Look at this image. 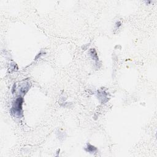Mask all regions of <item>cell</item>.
I'll return each instance as SVG.
<instances>
[{
    "mask_svg": "<svg viewBox=\"0 0 157 157\" xmlns=\"http://www.w3.org/2000/svg\"><path fill=\"white\" fill-rule=\"evenodd\" d=\"M21 105H22L21 98H17L12 107V110L13 111L14 113L20 115V114L21 113Z\"/></svg>",
    "mask_w": 157,
    "mask_h": 157,
    "instance_id": "6da1fadb",
    "label": "cell"
}]
</instances>
